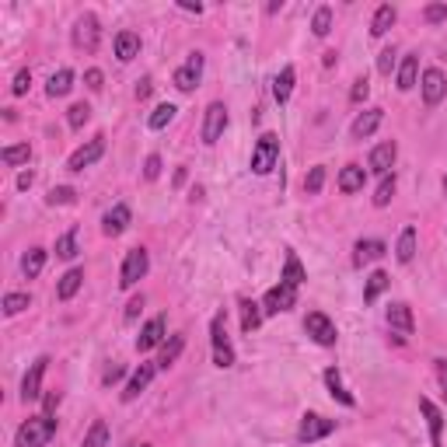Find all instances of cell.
Wrapping results in <instances>:
<instances>
[{
    "mask_svg": "<svg viewBox=\"0 0 447 447\" xmlns=\"http://www.w3.org/2000/svg\"><path fill=\"white\" fill-rule=\"evenodd\" d=\"M53 433H56V419L53 416H28L21 426H18V433H14V447H45L53 441Z\"/></svg>",
    "mask_w": 447,
    "mask_h": 447,
    "instance_id": "cell-1",
    "label": "cell"
},
{
    "mask_svg": "<svg viewBox=\"0 0 447 447\" xmlns=\"http://www.w3.org/2000/svg\"><path fill=\"white\" fill-rule=\"evenodd\" d=\"M147 269H151V255H147V248H129V252H126V259H122L119 286H122V290L136 286L144 276H147Z\"/></svg>",
    "mask_w": 447,
    "mask_h": 447,
    "instance_id": "cell-2",
    "label": "cell"
},
{
    "mask_svg": "<svg viewBox=\"0 0 447 447\" xmlns=\"http://www.w3.org/2000/svg\"><path fill=\"white\" fill-rule=\"evenodd\" d=\"M276 161H280V140L273 133H262L259 144H255V151H252V171L266 175V171L276 168Z\"/></svg>",
    "mask_w": 447,
    "mask_h": 447,
    "instance_id": "cell-3",
    "label": "cell"
},
{
    "mask_svg": "<svg viewBox=\"0 0 447 447\" xmlns=\"http://www.w3.org/2000/svg\"><path fill=\"white\" fill-rule=\"evenodd\" d=\"M328 433H335V419L318 416V412H308V416L301 419V426H297V441H301V444H315V441H322Z\"/></svg>",
    "mask_w": 447,
    "mask_h": 447,
    "instance_id": "cell-4",
    "label": "cell"
},
{
    "mask_svg": "<svg viewBox=\"0 0 447 447\" xmlns=\"http://www.w3.org/2000/svg\"><path fill=\"white\" fill-rule=\"evenodd\" d=\"M210 343H213V364L217 367L235 364V350H231V339H227V328H224V315H217L210 322Z\"/></svg>",
    "mask_w": 447,
    "mask_h": 447,
    "instance_id": "cell-5",
    "label": "cell"
},
{
    "mask_svg": "<svg viewBox=\"0 0 447 447\" xmlns=\"http://www.w3.org/2000/svg\"><path fill=\"white\" fill-rule=\"evenodd\" d=\"M290 308H297V286L280 280L273 290H266V297H262V311L266 315H280V311H290Z\"/></svg>",
    "mask_w": 447,
    "mask_h": 447,
    "instance_id": "cell-6",
    "label": "cell"
},
{
    "mask_svg": "<svg viewBox=\"0 0 447 447\" xmlns=\"http://www.w3.org/2000/svg\"><path fill=\"white\" fill-rule=\"evenodd\" d=\"M98 39H102V28H98V18L87 11L74 21V45L84 49V53H95L98 49Z\"/></svg>",
    "mask_w": 447,
    "mask_h": 447,
    "instance_id": "cell-7",
    "label": "cell"
},
{
    "mask_svg": "<svg viewBox=\"0 0 447 447\" xmlns=\"http://www.w3.org/2000/svg\"><path fill=\"white\" fill-rule=\"evenodd\" d=\"M304 332L318 343V346H335V325H332V318L328 315H322V311H311L308 318H304Z\"/></svg>",
    "mask_w": 447,
    "mask_h": 447,
    "instance_id": "cell-8",
    "label": "cell"
},
{
    "mask_svg": "<svg viewBox=\"0 0 447 447\" xmlns=\"http://www.w3.org/2000/svg\"><path fill=\"white\" fill-rule=\"evenodd\" d=\"M227 129V105L224 102H210L206 109V119H203V144H217Z\"/></svg>",
    "mask_w": 447,
    "mask_h": 447,
    "instance_id": "cell-9",
    "label": "cell"
},
{
    "mask_svg": "<svg viewBox=\"0 0 447 447\" xmlns=\"http://www.w3.org/2000/svg\"><path fill=\"white\" fill-rule=\"evenodd\" d=\"M423 102L426 105H441L447 95V74L444 70H437V67H430V70H423Z\"/></svg>",
    "mask_w": 447,
    "mask_h": 447,
    "instance_id": "cell-10",
    "label": "cell"
},
{
    "mask_svg": "<svg viewBox=\"0 0 447 447\" xmlns=\"http://www.w3.org/2000/svg\"><path fill=\"white\" fill-rule=\"evenodd\" d=\"M105 154V136H95V140H87L84 147H77L74 154H70V161H67V171H84L87 164H95L98 158Z\"/></svg>",
    "mask_w": 447,
    "mask_h": 447,
    "instance_id": "cell-11",
    "label": "cell"
},
{
    "mask_svg": "<svg viewBox=\"0 0 447 447\" xmlns=\"http://www.w3.org/2000/svg\"><path fill=\"white\" fill-rule=\"evenodd\" d=\"M200 74H203V56H200V53H193V56L185 60V67H178V70H175V77H171V81H175L178 91H193V87L200 84Z\"/></svg>",
    "mask_w": 447,
    "mask_h": 447,
    "instance_id": "cell-12",
    "label": "cell"
},
{
    "mask_svg": "<svg viewBox=\"0 0 447 447\" xmlns=\"http://www.w3.org/2000/svg\"><path fill=\"white\" fill-rule=\"evenodd\" d=\"M45 364H49V357H39L36 364L28 367V374H25V381H21V399H25V402H36L42 395V374H45Z\"/></svg>",
    "mask_w": 447,
    "mask_h": 447,
    "instance_id": "cell-13",
    "label": "cell"
},
{
    "mask_svg": "<svg viewBox=\"0 0 447 447\" xmlns=\"http://www.w3.org/2000/svg\"><path fill=\"white\" fill-rule=\"evenodd\" d=\"M154 370H158V364H140L136 370H133V377L126 381V392H122V402H133V399H140V392L154 381Z\"/></svg>",
    "mask_w": 447,
    "mask_h": 447,
    "instance_id": "cell-14",
    "label": "cell"
},
{
    "mask_svg": "<svg viewBox=\"0 0 447 447\" xmlns=\"http://www.w3.org/2000/svg\"><path fill=\"white\" fill-rule=\"evenodd\" d=\"M399 158V147H395V140H384V144H377L374 151H370V168L384 178L388 171H392V164Z\"/></svg>",
    "mask_w": 447,
    "mask_h": 447,
    "instance_id": "cell-15",
    "label": "cell"
},
{
    "mask_svg": "<svg viewBox=\"0 0 447 447\" xmlns=\"http://www.w3.org/2000/svg\"><path fill=\"white\" fill-rule=\"evenodd\" d=\"M129 217H133V213H129V206H126V203H116L112 210H109V213H105V220H102V231H105L109 238H119L122 231L129 227Z\"/></svg>",
    "mask_w": 447,
    "mask_h": 447,
    "instance_id": "cell-16",
    "label": "cell"
},
{
    "mask_svg": "<svg viewBox=\"0 0 447 447\" xmlns=\"http://www.w3.org/2000/svg\"><path fill=\"white\" fill-rule=\"evenodd\" d=\"M161 339H164V315H154L147 325L140 328V335H136V350L147 353V350H154Z\"/></svg>",
    "mask_w": 447,
    "mask_h": 447,
    "instance_id": "cell-17",
    "label": "cell"
},
{
    "mask_svg": "<svg viewBox=\"0 0 447 447\" xmlns=\"http://www.w3.org/2000/svg\"><path fill=\"white\" fill-rule=\"evenodd\" d=\"M419 412L426 416V426H430V444L444 447V437H441V430H444V416H441V409L433 406L430 399H419Z\"/></svg>",
    "mask_w": 447,
    "mask_h": 447,
    "instance_id": "cell-18",
    "label": "cell"
},
{
    "mask_svg": "<svg viewBox=\"0 0 447 447\" xmlns=\"http://www.w3.org/2000/svg\"><path fill=\"white\" fill-rule=\"evenodd\" d=\"M381 119H384V112H381V109H367V112H360V116L353 119V126H350L353 140H367V136L381 126Z\"/></svg>",
    "mask_w": 447,
    "mask_h": 447,
    "instance_id": "cell-19",
    "label": "cell"
},
{
    "mask_svg": "<svg viewBox=\"0 0 447 447\" xmlns=\"http://www.w3.org/2000/svg\"><path fill=\"white\" fill-rule=\"evenodd\" d=\"M384 318H388V325L399 328L402 335H409V332L416 328V322H412V308H409V304H402V301H395V304L388 308V315H384Z\"/></svg>",
    "mask_w": 447,
    "mask_h": 447,
    "instance_id": "cell-20",
    "label": "cell"
},
{
    "mask_svg": "<svg viewBox=\"0 0 447 447\" xmlns=\"http://www.w3.org/2000/svg\"><path fill=\"white\" fill-rule=\"evenodd\" d=\"M381 255H384V242H377V238L357 242V248H353V266H367V262H374V259H381Z\"/></svg>",
    "mask_w": 447,
    "mask_h": 447,
    "instance_id": "cell-21",
    "label": "cell"
},
{
    "mask_svg": "<svg viewBox=\"0 0 447 447\" xmlns=\"http://www.w3.org/2000/svg\"><path fill=\"white\" fill-rule=\"evenodd\" d=\"M364 178L367 175L360 164H346V168L339 171V189H343L346 196H350V193H360V189H364Z\"/></svg>",
    "mask_w": 447,
    "mask_h": 447,
    "instance_id": "cell-22",
    "label": "cell"
},
{
    "mask_svg": "<svg viewBox=\"0 0 447 447\" xmlns=\"http://www.w3.org/2000/svg\"><path fill=\"white\" fill-rule=\"evenodd\" d=\"M392 25H395V7H392V4H381V7L374 11V21H370V36H374V39H381V36H384V32H388Z\"/></svg>",
    "mask_w": 447,
    "mask_h": 447,
    "instance_id": "cell-23",
    "label": "cell"
},
{
    "mask_svg": "<svg viewBox=\"0 0 447 447\" xmlns=\"http://www.w3.org/2000/svg\"><path fill=\"white\" fill-rule=\"evenodd\" d=\"M81 284H84V269H67L63 276H60V286H56V297L60 301H70L77 290H81Z\"/></svg>",
    "mask_w": 447,
    "mask_h": 447,
    "instance_id": "cell-24",
    "label": "cell"
},
{
    "mask_svg": "<svg viewBox=\"0 0 447 447\" xmlns=\"http://www.w3.org/2000/svg\"><path fill=\"white\" fill-rule=\"evenodd\" d=\"M136 53H140V36L136 32H119L116 36V56H119L122 63H129Z\"/></svg>",
    "mask_w": 447,
    "mask_h": 447,
    "instance_id": "cell-25",
    "label": "cell"
},
{
    "mask_svg": "<svg viewBox=\"0 0 447 447\" xmlns=\"http://www.w3.org/2000/svg\"><path fill=\"white\" fill-rule=\"evenodd\" d=\"M325 384H328V392H332V399H339L343 406H350V409L357 406V399L343 388V377H339V370H335V367H328V370H325Z\"/></svg>",
    "mask_w": 447,
    "mask_h": 447,
    "instance_id": "cell-26",
    "label": "cell"
},
{
    "mask_svg": "<svg viewBox=\"0 0 447 447\" xmlns=\"http://www.w3.org/2000/svg\"><path fill=\"white\" fill-rule=\"evenodd\" d=\"M70 87H74V70L63 67V70H56V74L49 77V87H45V91H49V98H63V95H70Z\"/></svg>",
    "mask_w": 447,
    "mask_h": 447,
    "instance_id": "cell-27",
    "label": "cell"
},
{
    "mask_svg": "<svg viewBox=\"0 0 447 447\" xmlns=\"http://www.w3.org/2000/svg\"><path fill=\"white\" fill-rule=\"evenodd\" d=\"M262 304H255V301H248V297H242V328L244 332H255V328L262 325Z\"/></svg>",
    "mask_w": 447,
    "mask_h": 447,
    "instance_id": "cell-28",
    "label": "cell"
},
{
    "mask_svg": "<svg viewBox=\"0 0 447 447\" xmlns=\"http://www.w3.org/2000/svg\"><path fill=\"white\" fill-rule=\"evenodd\" d=\"M416 74H419V56L409 53V56H402V67H399V87L402 91L416 87Z\"/></svg>",
    "mask_w": 447,
    "mask_h": 447,
    "instance_id": "cell-29",
    "label": "cell"
},
{
    "mask_svg": "<svg viewBox=\"0 0 447 447\" xmlns=\"http://www.w3.org/2000/svg\"><path fill=\"white\" fill-rule=\"evenodd\" d=\"M182 350H185V335H171V339H168V343L161 346V357H158V367H161V370H168V367H171L175 360H178V353H182Z\"/></svg>",
    "mask_w": 447,
    "mask_h": 447,
    "instance_id": "cell-30",
    "label": "cell"
},
{
    "mask_svg": "<svg viewBox=\"0 0 447 447\" xmlns=\"http://www.w3.org/2000/svg\"><path fill=\"white\" fill-rule=\"evenodd\" d=\"M42 266H45V248H28L25 259H21V273H25L28 280H36L42 273Z\"/></svg>",
    "mask_w": 447,
    "mask_h": 447,
    "instance_id": "cell-31",
    "label": "cell"
},
{
    "mask_svg": "<svg viewBox=\"0 0 447 447\" xmlns=\"http://www.w3.org/2000/svg\"><path fill=\"white\" fill-rule=\"evenodd\" d=\"M293 77H297V74H293V67H284V70H280V77L273 81V95H276V102H280V105H284L286 98H290V91H293Z\"/></svg>",
    "mask_w": 447,
    "mask_h": 447,
    "instance_id": "cell-32",
    "label": "cell"
},
{
    "mask_svg": "<svg viewBox=\"0 0 447 447\" xmlns=\"http://www.w3.org/2000/svg\"><path fill=\"white\" fill-rule=\"evenodd\" d=\"M304 280H308V276H304V266H301V259L290 252V255H286V266H284V284L301 286Z\"/></svg>",
    "mask_w": 447,
    "mask_h": 447,
    "instance_id": "cell-33",
    "label": "cell"
},
{
    "mask_svg": "<svg viewBox=\"0 0 447 447\" xmlns=\"http://www.w3.org/2000/svg\"><path fill=\"white\" fill-rule=\"evenodd\" d=\"M384 286H388V273H381V269H377V273H370V276H367V286H364V301H367V304H370V301H377V297L384 293Z\"/></svg>",
    "mask_w": 447,
    "mask_h": 447,
    "instance_id": "cell-34",
    "label": "cell"
},
{
    "mask_svg": "<svg viewBox=\"0 0 447 447\" xmlns=\"http://www.w3.org/2000/svg\"><path fill=\"white\" fill-rule=\"evenodd\" d=\"M84 447H109V426H105V419H95V423H91V430H87V437H84Z\"/></svg>",
    "mask_w": 447,
    "mask_h": 447,
    "instance_id": "cell-35",
    "label": "cell"
},
{
    "mask_svg": "<svg viewBox=\"0 0 447 447\" xmlns=\"http://www.w3.org/2000/svg\"><path fill=\"white\" fill-rule=\"evenodd\" d=\"M395 255H399V262H412V259H416V231H412V227H406V231H402Z\"/></svg>",
    "mask_w": 447,
    "mask_h": 447,
    "instance_id": "cell-36",
    "label": "cell"
},
{
    "mask_svg": "<svg viewBox=\"0 0 447 447\" xmlns=\"http://www.w3.org/2000/svg\"><path fill=\"white\" fill-rule=\"evenodd\" d=\"M0 158H4V164L14 168V164H25L28 158H32V147H28V144H14V147H4Z\"/></svg>",
    "mask_w": 447,
    "mask_h": 447,
    "instance_id": "cell-37",
    "label": "cell"
},
{
    "mask_svg": "<svg viewBox=\"0 0 447 447\" xmlns=\"http://www.w3.org/2000/svg\"><path fill=\"white\" fill-rule=\"evenodd\" d=\"M77 255V231L70 227L67 235L56 238V259H74Z\"/></svg>",
    "mask_w": 447,
    "mask_h": 447,
    "instance_id": "cell-38",
    "label": "cell"
},
{
    "mask_svg": "<svg viewBox=\"0 0 447 447\" xmlns=\"http://www.w3.org/2000/svg\"><path fill=\"white\" fill-rule=\"evenodd\" d=\"M311 32H315L318 39H325L328 32H332V7H318V11H315V18H311Z\"/></svg>",
    "mask_w": 447,
    "mask_h": 447,
    "instance_id": "cell-39",
    "label": "cell"
},
{
    "mask_svg": "<svg viewBox=\"0 0 447 447\" xmlns=\"http://www.w3.org/2000/svg\"><path fill=\"white\" fill-rule=\"evenodd\" d=\"M175 112H178V109H175L171 102H164V105H158V109L151 112V119H147V126H151V129H164L168 122L175 119Z\"/></svg>",
    "mask_w": 447,
    "mask_h": 447,
    "instance_id": "cell-40",
    "label": "cell"
},
{
    "mask_svg": "<svg viewBox=\"0 0 447 447\" xmlns=\"http://www.w3.org/2000/svg\"><path fill=\"white\" fill-rule=\"evenodd\" d=\"M392 196H395V175H384L381 185H377V193H374V206H388Z\"/></svg>",
    "mask_w": 447,
    "mask_h": 447,
    "instance_id": "cell-41",
    "label": "cell"
},
{
    "mask_svg": "<svg viewBox=\"0 0 447 447\" xmlns=\"http://www.w3.org/2000/svg\"><path fill=\"white\" fill-rule=\"evenodd\" d=\"M87 119H91V105L77 102V105H70V109H67V122H70V129H81Z\"/></svg>",
    "mask_w": 447,
    "mask_h": 447,
    "instance_id": "cell-42",
    "label": "cell"
},
{
    "mask_svg": "<svg viewBox=\"0 0 447 447\" xmlns=\"http://www.w3.org/2000/svg\"><path fill=\"white\" fill-rule=\"evenodd\" d=\"M28 304H32L28 293H7V297H4V315H18V311H25Z\"/></svg>",
    "mask_w": 447,
    "mask_h": 447,
    "instance_id": "cell-43",
    "label": "cell"
},
{
    "mask_svg": "<svg viewBox=\"0 0 447 447\" xmlns=\"http://www.w3.org/2000/svg\"><path fill=\"white\" fill-rule=\"evenodd\" d=\"M322 185H325V168H322V164H315V168L308 171V178H304V189L315 196V193H322Z\"/></svg>",
    "mask_w": 447,
    "mask_h": 447,
    "instance_id": "cell-44",
    "label": "cell"
},
{
    "mask_svg": "<svg viewBox=\"0 0 447 447\" xmlns=\"http://www.w3.org/2000/svg\"><path fill=\"white\" fill-rule=\"evenodd\" d=\"M77 200V193L70 189V185H56V189H49V203L53 206H70Z\"/></svg>",
    "mask_w": 447,
    "mask_h": 447,
    "instance_id": "cell-45",
    "label": "cell"
},
{
    "mask_svg": "<svg viewBox=\"0 0 447 447\" xmlns=\"http://www.w3.org/2000/svg\"><path fill=\"white\" fill-rule=\"evenodd\" d=\"M28 87H32V74H28V70H18V74H14V84H11V91H14V95H25Z\"/></svg>",
    "mask_w": 447,
    "mask_h": 447,
    "instance_id": "cell-46",
    "label": "cell"
},
{
    "mask_svg": "<svg viewBox=\"0 0 447 447\" xmlns=\"http://www.w3.org/2000/svg\"><path fill=\"white\" fill-rule=\"evenodd\" d=\"M367 95H370V84H367V77H360V81L353 84V91H350V102H353V105H360Z\"/></svg>",
    "mask_w": 447,
    "mask_h": 447,
    "instance_id": "cell-47",
    "label": "cell"
},
{
    "mask_svg": "<svg viewBox=\"0 0 447 447\" xmlns=\"http://www.w3.org/2000/svg\"><path fill=\"white\" fill-rule=\"evenodd\" d=\"M392 67H395V49L388 45V49L377 56V70H381V74H392Z\"/></svg>",
    "mask_w": 447,
    "mask_h": 447,
    "instance_id": "cell-48",
    "label": "cell"
},
{
    "mask_svg": "<svg viewBox=\"0 0 447 447\" xmlns=\"http://www.w3.org/2000/svg\"><path fill=\"white\" fill-rule=\"evenodd\" d=\"M158 175H161V158H158V154H151V158L144 161V178H151V182H154Z\"/></svg>",
    "mask_w": 447,
    "mask_h": 447,
    "instance_id": "cell-49",
    "label": "cell"
},
{
    "mask_svg": "<svg viewBox=\"0 0 447 447\" xmlns=\"http://www.w3.org/2000/svg\"><path fill=\"white\" fill-rule=\"evenodd\" d=\"M423 14H426V21H430V25H437V21H444V18H447V7H444V4H430Z\"/></svg>",
    "mask_w": 447,
    "mask_h": 447,
    "instance_id": "cell-50",
    "label": "cell"
},
{
    "mask_svg": "<svg viewBox=\"0 0 447 447\" xmlns=\"http://www.w3.org/2000/svg\"><path fill=\"white\" fill-rule=\"evenodd\" d=\"M102 81H105V74H102L98 67H91V70L84 74V84H87L91 91H102Z\"/></svg>",
    "mask_w": 447,
    "mask_h": 447,
    "instance_id": "cell-51",
    "label": "cell"
},
{
    "mask_svg": "<svg viewBox=\"0 0 447 447\" xmlns=\"http://www.w3.org/2000/svg\"><path fill=\"white\" fill-rule=\"evenodd\" d=\"M140 311H144V293H140V297H133V301L126 304V322H133Z\"/></svg>",
    "mask_w": 447,
    "mask_h": 447,
    "instance_id": "cell-52",
    "label": "cell"
},
{
    "mask_svg": "<svg viewBox=\"0 0 447 447\" xmlns=\"http://www.w3.org/2000/svg\"><path fill=\"white\" fill-rule=\"evenodd\" d=\"M151 87H154V81H151V77H144V81L136 84V98H140V102H144V98H151Z\"/></svg>",
    "mask_w": 447,
    "mask_h": 447,
    "instance_id": "cell-53",
    "label": "cell"
},
{
    "mask_svg": "<svg viewBox=\"0 0 447 447\" xmlns=\"http://www.w3.org/2000/svg\"><path fill=\"white\" fill-rule=\"evenodd\" d=\"M122 377V367L119 364H112L109 370H105V377H102V384H112V381H119Z\"/></svg>",
    "mask_w": 447,
    "mask_h": 447,
    "instance_id": "cell-54",
    "label": "cell"
},
{
    "mask_svg": "<svg viewBox=\"0 0 447 447\" xmlns=\"http://www.w3.org/2000/svg\"><path fill=\"white\" fill-rule=\"evenodd\" d=\"M437 377H441V388L447 395V360H437Z\"/></svg>",
    "mask_w": 447,
    "mask_h": 447,
    "instance_id": "cell-55",
    "label": "cell"
},
{
    "mask_svg": "<svg viewBox=\"0 0 447 447\" xmlns=\"http://www.w3.org/2000/svg\"><path fill=\"white\" fill-rule=\"evenodd\" d=\"M56 406H60V392H49V395H45V416H49Z\"/></svg>",
    "mask_w": 447,
    "mask_h": 447,
    "instance_id": "cell-56",
    "label": "cell"
},
{
    "mask_svg": "<svg viewBox=\"0 0 447 447\" xmlns=\"http://www.w3.org/2000/svg\"><path fill=\"white\" fill-rule=\"evenodd\" d=\"M32 182H36V175H32V171H21V175H18V189H28Z\"/></svg>",
    "mask_w": 447,
    "mask_h": 447,
    "instance_id": "cell-57",
    "label": "cell"
},
{
    "mask_svg": "<svg viewBox=\"0 0 447 447\" xmlns=\"http://www.w3.org/2000/svg\"><path fill=\"white\" fill-rule=\"evenodd\" d=\"M444 193H447V175H444Z\"/></svg>",
    "mask_w": 447,
    "mask_h": 447,
    "instance_id": "cell-58",
    "label": "cell"
},
{
    "mask_svg": "<svg viewBox=\"0 0 447 447\" xmlns=\"http://www.w3.org/2000/svg\"><path fill=\"white\" fill-rule=\"evenodd\" d=\"M140 447H151V444H140Z\"/></svg>",
    "mask_w": 447,
    "mask_h": 447,
    "instance_id": "cell-59",
    "label": "cell"
}]
</instances>
